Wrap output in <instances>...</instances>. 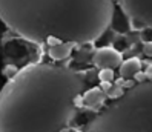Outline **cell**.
<instances>
[{
    "mask_svg": "<svg viewBox=\"0 0 152 132\" xmlns=\"http://www.w3.org/2000/svg\"><path fill=\"white\" fill-rule=\"evenodd\" d=\"M114 69H100V72H98V80L103 83H114Z\"/></svg>",
    "mask_w": 152,
    "mask_h": 132,
    "instance_id": "10",
    "label": "cell"
},
{
    "mask_svg": "<svg viewBox=\"0 0 152 132\" xmlns=\"http://www.w3.org/2000/svg\"><path fill=\"white\" fill-rule=\"evenodd\" d=\"M143 52H145L146 55L152 57V42H146L145 45H143Z\"/></svg>",
    "mask_w": 152,
    "mask_h": 132,
    "instance_id": "13",
    "label": "cell"
},
{
    "mask_svg": "<svg viewBox=\"0 0 152 132\" xmlns=\"http://www.w3.org/2000/svg\"><path fill=\"white\" fill-rule=\"evenodd\" d=\"M86 132H152V82L112 100L88 123Z\"/></svg>",
    "mask_w": 152,
    "mask_h": 132,
    "instance_id": "3",
    "label": "cell"
},
{
    "mask_svg": "<svg viewBox=\"0 0 152 132\" xmlns=\"http://www.w3.org/2000/svg\"><path fill=\"white\" fill-rule=\"evenodd\" d=\"M114 14L115 0H0V20L34 45L51 36L75 46L94 43Z\"/></svg>",
    "mask_w": 152,
    "mask_h": 132,
    "instance_id": "2",
    "label": "cell"
},
{
    "mask_svg": "<svg viewBox=\"0 0 152 132\" xmlns=\"http://www.w3.org/2000/svg\"><path fill=\"white\" fill-rule=\"evenodd\" d=\"M108 100L106 94L102 91L100 86H92V88H88V89L82 94V101H83V106L95 111V112H100L104 108V103Z\"/></svg>",
    "mask_w": 152,
    "mask_h": 132,
    "instance_id": "6",
    "label": "cell"
},
{
    "mask_svg": "<svg viewBox=\"0 0 152 132\" xmlns=\"http://www.w3.org/2000/svg\"><path fill=\"white\" fill-rule=\"evenodd\" d=\"M124 92H126V89H123V88L120 86V85H115V83H112L111 85V88L108 91H106L104 94H106V97L112 101V100H117V98H120V97H123L124 95Z\"/></svg>",
    "mask_w": 152,
    "mask_h": 132,
    "instance_id": "9",
    "label": "cell"
},
{
    "mask_svg": "<svg viewBox=\"0 0 152 132\" xmlns=\"http://www.w3.org/2000/svg\"><path fill=\"white\" fill-rule=\"evenodd\" d=\"M118 3L132 26L152 29V0H118Z\"/></svg>",
    "mask_w": 152,
    "mask_h": 132,
    "instance_id": "4",
    "label": "cell"
},
{
    "mask_svg": "<svg viewBox=\"0 0 152 132\" xmlns=\"http://www.w3.org/2000/svg\"><path fill=\"white\" fill-rule=\"evenodd\" d=\"M92 63L95 68L100 69H118L123 63V54L112 46H103L95 49Z\"/></svg>",
    "mask_w": 152,
    "mask_h": 132,
    "instance_id": "5",
    "label": "cell"
},
{
    "mask_svg": "<svg viewBox=\"0 0 152 132\" xmlns=\"http://www.w3.org/2000/svg\"><path fill=\"white\" fill-rule=\"evenodd\" d=\"M60 43H63V42H61L60 39H57V37H54V36H51V37H48V39H46L45 45H48L49 48H54V46L60 45Z\"/></svg>",
    "mask_w": 152,
    "mask_h": 132,
    "instance_id": "11",
    "label": "cell"
},
{
    "mask_svg": "<svg viewBox=\"0 0 152 132\" xmlns=\"http://www.w3.org/2000/svg\"><path fill=\"white\" fill-rule=\"evenodd\" d=\"M141 60L137 58V57H132V58H128V60H123L121 66L118 68V72H120V77L123 80H134L138 72H141Z\"/></svg>",
    "mask_w": 152,
    "mask_h": 132,
    "instance_id": "7",
    "label": "cell"
},
{
    "mask_svg": "<svg viewBox=\"0 0 152 132\" xmlns=\"http://www.w3.org/2000/svg\"><path fill=\"white\" fill-rule=\"evenodd\" d=\"M75 132H83V131H75Z\"/></svg>",
    "mask_w": 152,
    "mask_h": 132,
    "instance_id": "15",
    "label": "cell"
},
{
    "mask_svg": "<svg viewBox=\"0 0 152 132\" xmlns=\"http://www.w3.org/2000/svg\"><path fill=\"white\" fill-rule=\"evenodd\" d=\"M145 74H146V78H148V82H152V63H149V65H148V68H146Z\"/></svg>",
    "mask_w": 152,
    "mask_h": 132,
    "instance_id": "14",
    "label": "cell"
},
{
    "mask_svg": "<svg viewBox=\"0 0 152 132\" xmlns=\"http://www.w3.org/2000/svg\"><path fill=\"white\" fill-rule=\"evenodd\" d=\"M85 91L86 78L72 68L26 65L0 89V132H65Z\"/></svg>",
    "mask_w": 152,
    "mask_h": 132,
    "instance_id": "1",
    "label": "cell"
},
{
    "mask_svg": "<svg viewBox=\"0 0 152 132\" xmlns=\"http://www.w3.org/2000/svg\"><path fill=\"white\" fill-rule=\"evenodd\" d=\"M134 80H135V83L138 85V83H145V82H148V78H146V74L145 72H138L135 77H134Z\"/></svg>",
    "mask_w": 152,
    "mask_h": 132,
    "instance_id": "12",
    "label": "cell"
},
{
    "mask_svg": "<svg viewBox=\"0 0 152 132\" xmlns=\"http://www.w3.org/2000/svg\"><path fill=\"white\" fill-rule=\"evenodd\" d=\"M75 48L74 43H69V42H63L60 45L54 46V48H49V57L54 60V61H63L66 58H69V55L72 54V49Z\"/></svg>",
    "mask_w": 152,
    "mask_h": 132,
    "instance_id": "8",
    "label": "cell"
}]
</instances>
